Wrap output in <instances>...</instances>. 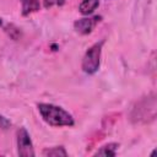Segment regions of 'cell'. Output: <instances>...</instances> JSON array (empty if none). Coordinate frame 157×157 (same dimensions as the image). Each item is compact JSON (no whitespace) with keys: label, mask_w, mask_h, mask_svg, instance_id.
Instances as JSON below:
<instances>
[{"label":"cell","mask_w":157,"mask_h":157,"mask_svg":"<svg viewBox=\"0 0 157 157\" xmlns=\"http://www.w3.org/2000/svg\"><path fill=\"white\" fill-rule=\"evenodd\" d=\"M38 112L43 120L50 126H72L75 120L72 115L59 105L50 103H39Z\"/></svg>","instance_id":"obj_1"},{"label":"cell","mask_w":157,"mask_h":157,"mask_svg":"<svg viewBox=\"0 0 157 157\" xmlns=\"http://www.w3.org/2000/svg\"><path fill=\"white\" fill-rule=\"evenodd\" d=\"M103 44H104V40H101L99 43H96L87 49V52L82 58V65H81L83 72L88 75H93L98 71L101 65V53H102Z\"/></svg>","instance_id":"obj_2"},{"label":"cell","mask_w":157,"mask_h":157,"mask_svg":"<svg viewBox=\"0 0 157 157\" xmlns=\"http://www.w3.org/2000/svg\"><path fill=\"white\" fill-rule=\"evenodd\" d=\"M17 153L22 157H33L36 155L29 134L25 128L17 130Z\"/></svg>","instance_id":"obj_3"},{"label":"cell","mask_w":157,"mask_h":157,"mask_svg":"<svg viewBox=\"0 0 157 157\" xmlns=\"http://www.w3.org/2000/svg\"><path fill=\"white\" fill-rule=\"evenodd\" d=\"M102 20L101 16H93V17H87V18H80L74 23V28L76 32L81 34H88L92 32V29L96 27V25Z\"/></svg>","instance_id":"obj_4"},{"label":"cell","mask_w":157,"mask_h":157,"mask_svg":"<svg viewBox=\"0 0 157 157\" xmlns=\"http://www.w3.org/2000/svg\"><path fill=\"white\" fill-rule=\"evenodd\" d=\"M99 6V0H82L78 10L82 15H91Z\"/></svg>","instance_id":"obj_5"},{"label":"cell","mask_w":157,"mask_h":157,"mask_svg":"<svg viewBox=\"0 0 157 157\" xmlns=\"http://www.w3.org/2000/svg\"><path fill=\"white\" fill-rule=\"evenodd\" d=\"M22 4V15L27 16L32 12H36L40 9L39 0H21Z\"/></svg>","instance_id":"obj_6"},{"label":"cell","mask_w":157,"mask_h":157,"mask_svg":"<svg viewBox=\"0 0 157 157\" xmlns=\"http://www.w3.org/2000/svg\"><path fill=\"white\" fill-rule=\"evenodd\" d=\"M118 147H119V144H115V142L107 144V145L102 146V147L94 153V156H115Z\"/></svg>","instance_id":"obj_7"},{"label":"cell","mask_w":157,"mask_h":157,"mask_svg":"<svg viewBox=\"0 0 157 157\" xmlns=\"http://www.w3.org/2000/svg\"><path fill=\"white\" fill-rule=\"evenodd\" d=\"M43 155L44 156H54V157H58V156H67V152L65 151V148L63 146H58V147H53V148H48V150H44L43 151Z\"/></svg>","instance_id":"obj_8"},{"label":"cell","mask_w":157,"mask_h":157,"mask_svg":"<svg viewBox=\"0 0 157 157\" xmlns=\"http://www.w3.org/2000/svg\"><path fill=\"white\" fill-rule=\"evenodd\" d=\"M65 4V0H44L43 5L45 9H50L53 6H63Z\"/></svg>","instance_id":"obj_9"},{"label":"cell","mask_w":157,"mask_h":157,"mask_svg":"<svg viewBox=\"0 0 157 157\" xmlns=\"http://www.w3.org/2000/svg\"><path fill=\"white\" fill-rule=\"evenodd\" d=\"M10 126H11V121H10L7 118H5L4 115L0 114V128L4 129V130H6V129H9Z\"/></svg>","instance_id":"obj_10"},{"label":"cell","mask_w":157,"mask_h":157,"mask_svg":"<svg viewBox=\"0 0 157 157\" xmlns=\"http://www.w3.org/2000/svg\"><path fill=\"white\" fill-rule=\"evenodd\" d=\"M1 23H2V20H1V18H0V26H1Z\"/></svg>","instance_id":"obj_11"}]
</instances>
